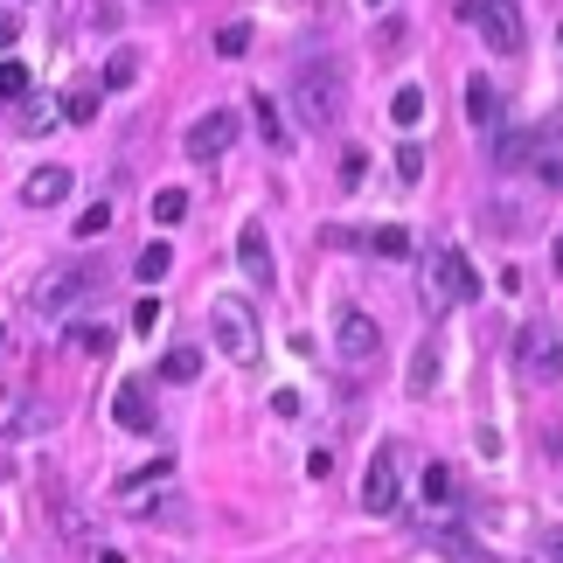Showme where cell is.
Masks as SVG:
<instances>
[{
    "mask_svg": "<svg viewBox=\"0 0 563 563\" xmlns=\"http://www.w3.org/2000/svg\"><path fill=\"white\" fill-rule=\"evenodd\" d=\"M56 119H70V126H91V119H98V91H91V84H77V91H63V105H56Z\"/></svg>",
    "mask_w": 563,
    "mask_h": 563,
    "instance_id": "cell-19",
    "label": "cell"
},
{
    "mask_svg": "<svg viewBox=\"0 0 563 563\" xmlns=\"http://www.w3.org/2000/svg\"><path fill=\"white\" fill-rule=\"evenodd\" d=\"M397 42H404V14H390V21L376 28V49H397Z\"/></svg>",
    "mask_w": 563,
    "mask_h": 563,
    "instance_id": "cell-35",
    "label": "cell"
},
{
    "mask_svg": "<svg viewBox=\"0 0 563 563\" xmlns=\"http://www.w3.org/2000/svg\"><path fill=\"white\" fill-rule=\"evenodd\" d=\"M237 265H244V279H251V285H272V279H279L272 244H265V223H244V230H237Z\"/></svg>",
    "mask_w": 563,
    "mask_h": 563,
    "instance_id": "cell-10",
    "label": "cell"
},
{
    "mask_svg": "<svg viewBox=\"0 0 563 563\" xmlns=\"http://www.w3.org/2000/svg\"><path fill=\"white\" fill-rule=\"evenodd\" d=\"M466 112H473V126H494V84L487 77L466 84Z\"/></svg>",
    "mask_w": 563,
    "mask_h": 563,
    "instance_id": "cell-24",
    "label": "cell"
},
{
    "mask_svg": "<svg viewBox=\"0 0 563 563\" xmlns=\"http://www.w3.org/2000/svg\"><path fill=\"white\" fill-rule=\"evenodd\" d=\"M369 251H376V258H411V230H404V223H376V230H369Z\"/></svg>",
    "mask_w": 563,
    "mask_h": 563,
    "instance_id": "cell-20",
    "label": "cell"
},
{
    "mask_svg": "<svg viewBox=\"0 0 563 563\" xmlns=\"http://www.w3.org/2000/svg\"><path fill=\"white\" fill-rule=\"evenodd\" d=\"M70 181H77L70 167H35V174L21 181V202H28V209H56V202L70 195Z\"/></svg>",
    "mask_w": 563,
    "mask_h": 563,
    "instance_id": "cell-12",
    "label": "cell"
},
{
    "mask_svg": "<svg viewBox=\"0 0 563 563\" xmlns=\"http://www.w3.org/2000/svg\"><path fill=\"white\" fill-rule=\"evenodd\" d=\"M112 418L126 424V431H153V404H146L140 383H119V397H112Z\"/></svg>",
    "mask_w": 563,
    "mask_h": 563,
    "instance_id": "cell-14",
    "label": "cell"
},
{
    "mask_svg": "<svg viewBox=\"0 0 563 563\" xmlns=\"http://www.w3.org/2000/svg\"><path fill=\"white\" fill-rule=\"evenodd\" d=\"M174 473V459H146V466H133L126 480H119V494H140V487H153V480H167Z\"/></svg>",
    "mask_w": 563,
    "mask_h": 563,
    "instance_id": "cell-27",
    "label": "cell"
},
{
    "mask_svg": "<svg viewBox=\"0 0 563 563\" xmlns=\"http://www.w3.org/2000/svg\"><path fill=\"white\" fill-rule=\"evenodd\" d=\"M251 49V21H223L216 28V56H244Z\"/></svg>",
    "mask_w": 563,
    "mask_h": 563,
    "instance_id": "cell-29",
    "label": "cell"
},
{
    "mask_svg": "<svg viewBox=\"0 0 563 563\" xmlns=\"http://www.w3.org/2000/svg\"><path fill=\"white\" fill-rule=\"evenodd\" d=\"M557 272H563V237H557Z\"/></svg>",
    "mask_w": 563,
    "mask_h": 563,
    "instance_id": "cell-42",
    "label": "cell"
},
{
    "mask_svg": "<svg viewBox=\"0 0 563 563\" xmlns=\"http://www.w3.org/2000/svg\"><path fill=\"white\" fill-rule=\"evenodd\" d=\"M14 133H28V140H35V133H56V105H49V98H28V105H21V126H14Z\"/></svg>",
    "mask_w": 563,
    "mask_h": 563,
    "instance_id": "cell-22",
    "label": "cell"
},
{
    "mask_svg": "<svg viewBox=\"0 0 563 563\" xmlns=\"http://www.w3.org/2000/svg\"><path fill=\"white\" fill-rule=\"evenodd\" d=\"M424 501H431V508H445V501H452V466H445V459H431V466H424Z\"/></svg>",
    "mask_w": 563,
    "mask_h": 563,
    "instance_id": "cell-26",
    "label": "cell"
},
{
    "mask_svg": "<svg viewBox=\"0 0 563 563\" xmlns=\"http://www.w3.org/2000/svg\"><path fill=\"white\" fill-rule=\"evenodd\" d=\"M459 14H473V21H480L487 49H501V56H515V49H522V7H459Z\"/></svg>",
    "mask_w": 563,
    "mask_h": 563,
    "instance_id": "cell-9",
    "label": "cell"
},
{
    "mask_svg": "<svg viewBox=\"0 0 563 563\" xmlns=\"http://www.w3.org/2000/svg\"><path fill=\"white\" fill-rule=\"evenodd\" d=\"M84 292H91V265H56V272H42V279H35L28 306H35V313H70Z\"/></svg>",
    "mask_w": 563,
    "mask_h": 563,
    "instance_id": "cell-5",
    "label": "cell"
},
{
    "mask_svg": "<svg viewBox=\"0 0 563 563\" xmlns=\"http://www.w3.org/2000/svg\"><path fill=\"white\" fill-rule=\"evenodd\" d=\"M230 146H237V112H230V105L202 112V119L181 133V153H188V160H202V167H209V160H223Z\"/></svg>",
    "mask_w": 563,
    "mask_h": 563,
    "instance_id": "cell-4",
    "label": "cell"
},
{
    "mask_svg": "<svg viewBox=\"0 0 563 563\" xmlns=\"http://www.w3.org/2000/svg\"><path fill=\"white\" fill-rule=\"evenodd\" d=\"M112 230V202H91L84 216H77V237H105Z\"/></svg>",
    "mask_w": 563,
    "mask_h": 563,
    "instance_id": "cell-31",
    "label": "cell"
},
{
    "mask_svg": "<svg viewBox=\"0 0 563 563\" xmlns=\"http://www.w3.org/2000/svg\"><path fill=\"white\" fill-rule=\"evenodd\" d=\"M272 411H279V418H299L306 404H299V390H279V397H272Z\"/></svg>",
    "mask_w": 563,
    "mask_h": 563,
    "instance_id": "cell-39",
    "label": "cell"
},
{
    "mask_svg": "<svg viewBox=\"0 0 563 563\" xmlns=\"http://www.w3.org/2000/svg\"><path fill=\"white\" fill-rule=\"evenodd\" d=\"M209 334H216V348H223L237 369H258V355H265V334H258V313H251V299H237V292H216V299H209Z\"/></svg>",
    "mask_w": 563,
    "mask_h": 563,
    "instance_id": "cell-1",
    "label": "cell"
},
{
    "mask_svg": "<svg viewBox=\"0 0 563 563\" xmlns=\"http://www.w3.org/2000/svg\"><path fill=\"white\" fill-rule=\"evenodd\" d=\"M292 105H299V126H341V70L334 63H299L292 70Z\"/></svg>",
    "mask_w": 563,
    "mask_h": 563,
    "instance_id": "cell-2",
    "label": "cell"
},
{
    "mask_svg": "<svg viewBox=\"0 0 563 563\" xmlns=\"http://www.w3.org/2000/svg\"><path fill=\"white\" fill-rule=\"evenodd\" d=\"M306 473H313V480H334V452H327V445H320V452H306Z\"/></svg>",
    "mask_w": 563,
    "mask_h": 563,
    "instance_id": "cell-36",
    "label": "cell"
},
{
    "mask_svg": "<svg viewBox=\"0 0 563 563\" xmlns=\"http://www.w3.org/2000/svg\"><path fill=\"white\" fill-rule=\"evenodd\" d=\"M181 216H188V195H181V188H160V195H153V223H160V230H174Z\"/></svg>",
    "mask_w": 563,
    "mask_h": 563,
    "instance_id": "cell-25",
    "label": "cell"
},
{
    "mask_svg": "<svg viewBox=\"0 0 563 563\" xmlns=\"http://www.w3.org/2000/svg\"><path fill=\"white\" fill-rule=\"evenodd\" d=\"M397 501H404V473H397L390 452H376L369 473H362V508H369V515H397Z\"/></svg>",
    "mask_w": 563,
    "mask_h": 563,
    "instance_id": "cell-8",
    "label": "cell"
},
{
    "mask_svg": "<svg viewBox=\"0 0 563 563\" xmlns=\"http://www.w3.org/2000/svg\"><path fill=\"white\" fill-rule=\"evenodd\" d=\"M14 35H21V14H14V7H0V56L14 49Z\"/></svg>",
    "mask_w": 563,
    "mask_h": 563,
    "instance_id": "cell-37",
    "label": "cell"
},
{
    "mask_svg": "<svg viewBox=\"0 0 563 563\" xmlns=\"http://www.w3.org/2000/svg\"><path fill=\"white\" fill-rule=\"evenodd\" d=\"M63 348H70V355H105V348H112V327H105V320H77V327L63 334Z\"/></svg>",
    "mask_w": 563,
    "mask_h": 563,
    "instance_id": "cell-16",
    "label": "cell"
},
{
    "mask_svg": "<svg viewBox=\"0 0 563 563\" xmlns=\"http://www.w3.org/2000/svg\"><path fill=\"white\" fill-rule=\"evenodd\" d=\"M98 563H126V557H119V550H105V557H98Z\"/></svg>",
    "mask_w": 563,
    "mask_h": 563,
    "instance_id": "cell-41",
    "label": "cell"
},
{
    "mask_svg": "<svg viewBox=\"0 0 563 563\" xmlns=\"http://www.w3.org/2000/svg\"><path fill=\"white\" fill-rule=\"evenodd\" d=\"M146 522L153 529H188V501L181 494H160V501H146Z\"/></svg>",
    "mask_w": 563,
    "mask_h": 563,
    "instance_id": "cell-21",
    "label": "cell"
},
{
    "mask_svg": "<svg viewBox=\"0 0 563 563\" xmlns=\"http://www.w3.org/2000/svg\"><path fill=\"white\" fill-rule=\"evenodd\" d=\"M251 112H258V133H265V146H272V153H285V146H292V126L279 119L272 91H251Z\"/></svg>",
    "mask_w": 563,
    "mask_h": 563,
    "instance_id": "cell-15",
    "label": "cell"
},
{
    "mask_svg": "<svg viewBox=\"0 0 563 563\" xmlns=\"http://www.w3.org/2000/svg\"><path fill=\"white\" fill-rule=\"evenodd\" d=\"M133 327H140V334L160 327V299H140V306H133Z\"/></svg>",
    "mask_w": 563,
    "mask_h": 563,
    "instance_id": "cell-34",
    "label": "cell"
},
{
    "mask_svg": "<svg viewBox=\"0 0 563 563\" xmlns=\"http://www.w3.org/2000/svg\"><path fill=\"white\" fill-rule=\"evenodd\" d=\"M418 174H424V153L404 140V146H397V181H404V188H418Z\"/></svg>",
    "mask_w": 563,
    "mask_h": 563,
    "instance_id": "cell-32",
    "label": "cell"
},
{
    "mask_svg": "<svg viewBox=\"0 0 563 563\" xmlns=\"http://www.w3.org/2000/svg\"><path fill=\"white\" fill-rule=\"evenodd\" d=\"M376 348H383V327L369 320V313H341V327H334V355H341V369H369L376 362Z\"/></svg>",
    "mask_w": 563,
    "mask_h": 563,
    "instance_id": "cell-6",
    "label": "cell"
},
{
    "mask_svg": "<svg viewBox=\"0 0 563 563\" xmlns=\"http://www.w3.org/2000/svg\"><path fill=\"white\" fill-rule=\"evenodd\" d=\"M438 369H445L438 341H418V348H411V376H404V383H411V397H431V390H438Z\"/></svg>",
    "mask_w": 563,
    "mask_h": 563,
    "instance_id": "cell-13",
    "label": "cell"
},
{
    "mask_svg": "<svg viewBox=\"0 0 563 563\" xmlns=\"http://www.w3.org/2000/svg\"><path fill=\"white\" fill-rule=\"evenodd\" d=\"M536 146H543V133H536V126H508V133H494V174L529 167V160H536Z\"/></svg>",
    "mask_w": 563,
    "mask_h": 563,
    "instance_id": "cell-11",
    "label": "cell"
},
{
    "mask_svg": "<svg viewBox=\"0 0 563 563\" xmlns=\"http://www.w3.org/2000/svg\"><path fill=\"white\" fill-rule=\"evenodd\" d=\"M543 557H550V563H563V529H550V536H543Z\"/></svg>",
    "mask_w": 563,
    "mask_h": 563,
    "instance_id": "cell-40",
    "label": "cell"
},
{
    "mask_svg": "<svg viewBox=\"0 0 563 563\" xmlns=\"http://www.w3.org/2000/svg\"><path fill=\"white\" fill-rule=\"evenodd\" d=\"M320 244H327V251H348V244H355V230H341V223H327V230H320Z\"/></svg>",
    "mask_w": 563,
    "mask_h": 563,
    "instance_id": "cell-38",
    "label": "cell"
},
{
    "mask_svg": "<svg viewBox=\"0 0 563 563\" xmlns=\"http://www.w3.org/2000/svg\"><path fill=\"white\" fill-rule=\"evenodd\" d=\"M390 119H397V126H418V119H424V91H418V84H404V91L390 98Z\"/></svg>",
    "mask_w": 563,
    "mask_h": 563,
    "instance_id": "cell-28",
    "label": "cell"
},
{
    "mask_svg": "<svg viewBox=\"0 0 563 563\" xmlns=\"http://www.w3.org/2000/svg\"><path fill=\"white\" fill-rule=\"evenodd\" d=\"M515 369H522L529 390L563 383V334L550 327V320H529V327H522V341H515Z\"/></svg>",
    "mask_w": 563,
    "mask_h": 563,
    "instance_id": "cell-3",
    "label": "cell"
},
{
    "mask_svg": "<svg viewBox=\"0 0 563 563\" xmlns=\"http://www.w3.org/2000/svg\"><path fill=\"white\" fill-rule=\"evenodd\" d=\"M140 84V49H112V63H105V91H133Z\"/></svg>",
    "mask_w": 563,
    "mask_h": 563,
    "instance_id": "cell-18",
    "label": "cell"
},
{
    "mask_svg": "<svg viewBox=\"0 0 563 563\" xmlns=\"http://www.w3.org/2000/svg\"><path fill=\"white\" fill-rule=\"evenodd\" d=\"M452 299H480V272L466 265V251L431 258V306H452Z\"/></svg>",
    "mask_w": 563,
    "mask_h": 563,
    "instance_id": "cell-7",
    "label": "cell"
},
{
    "mask_svg": "<svg viewBox=\"0 0 563 563\" xmlns=\"http://www.w3.org/2000/svg\"><path fill=\"white\" fill-rule=\"evenodd\" d=\"M362 174H369V153L348 146V153H341V188H362Z\"/></svg>",
    "mask_w": 563,
    "mask_h": 563,
    "instance_id": "cell-33",
    "label": "cell"
},
{
    "mask_svg": "<svg viewBox=\"0 0 563 563\" xmlns=\"http://www.w3.org/2000/svg\"><path fill=\"white\" fill-rule=\"evenodd\" d=\"M133 272H140V285H160V279H167V272H174V251H167V244H146V251H140V265H133Z\"/></svg>",
    "mask_w": 563,
    "mask_h": 563,
    "instance_id": "cell-23",
    "label": "cell"
},
{
    "mask_svg": "<svg viewBox=\"0 0 563 563\" xmlns=\"http://www.w3.org/2000/svg\"><path fill=\"white\" fill-rule=\"evenodd\" d=\"M0 348H7V327H0Z\"/></svg>",
    "mask_w": 563,
    "mask_h": 563,
    "instance_id": "cell-43",
    "label": "cell"
},
{
    "mask_svg": "<svg viewBox=\"0 0 563 563\" xmlns=\"http://www.w3.org/2000/svg\"><path fill=\"white\" fill-rule=\"evenodd\" d=\"M0 98H28V63L21 56H0Z\"/></svg>",
    "mask_w": 563,
    "mask_h": 563,
    "instance_id": "cell-30",
    "label": "cell"
},
{
    "mask_svg": "<svg viewBox=\"0 0 563 563\" xmlns=\"http://www.w3.org/2000/svg\"><path fill=\"white\" fill-rule=\"evenodd\" d=\"M202 376V348H167L160 355V383H195Z\"/></svg>",
    "mask_w": 563,
    "mask_h": 563,
    "instance_id": "cell-17",
    "label": "cell"
}]
</instances>
